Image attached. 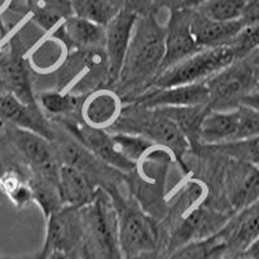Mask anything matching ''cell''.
<instances>
[{
  "mask_svg": "<svg viewBox=\"0 0 259 259\" xmlns=\"http://www.w3.org/2000/svg\"><path fill=\"white\" fill-rule=\"evenodd\" d=\"M245 60L250 64V66L256 71V73H259V46L253 51V52L249 53V55L245 57Z\"/></svg>",
  "mask_w": 259,
  "mask_h": 259,
  "instance_id": "d590c367",
  "label": "cell"
},
{
  "mask_svg": "<svg viewBox=\"0 0 259 259\" xmlns=\"http://www.w3.org/2000/svg\"><path fill=\"white\" fill-rule=\"evenodd\" d=\"M240 104H244V105L251 106L254 109L259 110V87L256 85L253 91H250L247 95H245L241 99Z\"/></svg>",
  "mask_w": 259,
  "mask_h": 259,
  "instance_id": "d6a6232c",
  "label": "cell"
},
{
  "mask_svg": "<svg viewBox=\"0 0 259 259\" xmlns=\"http://www.w3.org/2000/svg\"><path fill=\"white\" fill-rule=\"evenodd\" d=\"M124 259H165V253L162 250H152L145 251L142 254H136V255L128 256Z\"/></svg>",
  "mask_w": 259,
  "mask_h": 259,
  "instance_id": "836d02e7",
  "label": "cell"
},
{
  "mask_svg": "<svg viewBox=\"0 0 259 259\" xmlns=\"http://www.w3.org/2000/svg\"><path fill=\"white\" fill-rule=\"evenodd\" d=\"M57 187L62 205L79 209L94 201L99 189L89 175L68 165L60 166Z\"/></svg>",
  "mask_w": 259,
  "mask_h": 259,
  "instance_id": "2e32d148",
  "label": "cell"
},
{
  "mask_svg": "<svg viewBox=\"0 0 259 259\" xmlns=\"http://www.w3.org/2000/svg\"><path fill=\"white\" fill-rule=\"evenodd\" d=\"M236 108L239 113V128L235 140L259 135V110L244 104H239Z\"/></svg>",
  "mask_w": 259,
  "mask_h": 259,
  "instance_id": "83f0119b",
  "label": "cell"
},
{
  "mask_svg": "<svg viewBox=\"0 0 259 259\" xmlns=\"http://www.w3.org/2000/svg\"><path fill=\"white\" fill-rule=\"evenodd\" d=\"M256 85L259 87V73H258V75H256Z\"/></svg>",
  "mask_w": 259,
  "mask_h": 259,
  "instance_id": "b9f144b4",
  "label": "cell"
},
{
  "mask_svg": "<svg viewBox=\"0 0 259 259\" xmlns=\"http://www.w3.org/2000/svg\"><path fill=\"white\" fill-rule=\"evenodd\" d=\"M61 34L70 45L85 50L104 47L105 43V26L75 15L65 21Z\"/></svg>",
  "mask_w": 259,
  "mask_h": 259,
  "instance_id": "ffe728a7",
  "label": "cell"
},
{
  "mask_svg": "<svg viewBox=\"0 0 259 259\" xmlns=\"http://www.w3.org/2000/svg\"><path fill=\"white\" fill-rule=\"evenodd\" d=\"M221 233L226 242V255L244 253L247 245L259 236V200L226 223Z\"/></svg>",
  "mask_w": 259,
  "mask_h": 259,
  "instance_id": "5bb4252c",
  "label": "cell"
},
{
  "mask_svg": "<svg viewBox=\"0 0 259 259\" xmlns=\"http://www.w3.org/2000/svg\"><path fill=\"white\" fill-rule=\"evenodd\" d=\"M210 147L221 153L232 157L233 159L259 166V135Z\"/></svg>",
  "mask_w": 259,
  "mask_h": 259,
  "instance_id": "cb8c5ba5",
  "label": "cell"
},
{
  "mask_svg": "<svg viewBox=\"0 0 259 259\" xmlns=\"http://www.w3.org/2000/svg\"><path fill=\"white\" fill-rule=\"evenodd\" d=\"M0 259H3V255H2V254H0Z\"/></svg>",
  "mask_w": 259,
  "mask_h": 259,
  "instance_id": "ee69618b",
  "label": "cell"
},
{
  "mask_svg": "<svg viewBox=\"0 0 259 259\" xmlns=\"http://www.w3.org/2000/svg\"><path fill=\"white\" fill-rule=\"evenodd\" d=\"M193 12V9H171L168 24L166 26L165 56L159 71L170 68L171 65L187 59L201 50L194 40L191 30Z\"/></svg>",
  "mask_w": 259,
  "mask_h": 259,
  "instance_id": "9c48e42d",
  "label": "cell"
},
{
  "mask_svg": "<svg viewBox=\"0 0 259 259\" xmlns=\"http://www.w3.org/2000/svg\"><path fill=\"white\" fill-rule=\"evenodd\" d=\"M9 39H11V32H9L8 26L4 22L3 17L0 16V57L3 56L4 52L8 48Z\"/></svg>",
  "mask_w": 259,
  "mask_h": 259,
  "instance_id": "1f68e13d",
  "label": "cell"
},
{
  "mask_svg": "<svg viewBox=\"0 0 259 259\" xmlns=\"http://www.w3.org/2000/svg\"><path fill=\"white\" fill-rule=\"evenodd\" d=\"M74 15L105 26L119 9L113 0H70Z\"/></svg>",
  "mask_w": 259,
  "mask_h": 259,
  "instance_id": "603a6c76",
  "label": "cell"
},
{
  "mask_svg": "<svg viewBox=\"0 0 259 259\" xmlns=\"http://www.w3.org/2000/svg\"><path fill=\"white\" fill-rule=\"evenodd\" d=\"M239 128L237 108L227 110H210L201 122L198 142L217 145L233 142Z\"/></svg>",
  "mask_w": 259,
  "mask_h": 259,
  "instance_id": "d6986e66",
  "label": "cell"
},
{
  "mask_svg": "<svg viewBox=\"0 0 259 259\" xmlns=\"http://www.w3.org/2000/svg\"><path fill=\"white\" fill-rule=\"evenodd\" d=\"M27 7L32 21L47 32H62L65 21L74 15L70 0H32Z\"/></svg>",
  "mask_w": 259,
  "mask_h": 259,
  "instance_id": "44dd1931",
  "label": "cell"
},
{
  "mask_svg": "<svg viewBox=\"0 0 259 259\" xmlns=\"http://www.w3.org/2000/svg\"><path fill=\"white\" fill-rule=\"evenodd\" d=\"M174 122L184 134L188 142H198V131L203 117L211 110L209 104L191 106H167L156 108Z\"/></svg>",
  "mask_w": 259,
  "mask_h": 259,
  "instance_id": "7402d4cb",
  "label": "cell"
},
{
  "mask_svg": "<svg viewBox=\"0 0 259 259\" xmlns=\"http://www.w3.org/2000/svg\"><path fill=\"white\" fill-rule=\"evenodd\" d=\"M25 3H26V6H30V4H31V2L32 0H24Z\"/></svg>",
  "mask_w": 259,
  "mask_h": 259,
  "instance_id": "60d3db41",
  "label": "cell"
},
{
  "mask_svg": "<svg viewBox=\"0 0 259 259\" xmlns=\"http://www.w3.org/2000/svg\"><path fill=\"white\" fill-rule=\"evenodd\" d=\"M7 92H9L8 87H7L6 82H4V80L2 79V78H0V95H2V94H7Z\"/></svg>",
  "mask_w": 259,
  "mask_h": 259,
  "instance_id": "ab89813d",
  "label": "cell"
},
{
  "mask_svg": "<svg viewBox=\"0 0 259 259\" xmlns=\"http://www.w3.org/2000/svg\"><path fill=\"white\" fill-rule=\"evenodd\" d=\"M256 73L245 59L236 60L230 66L206 80L211 110L232 109L242 97L256 87Z\"/></svg>",
  "mask_w": 259,
  "mask_h": 259,
  "instance_id": "52a82bcc",
  "label": "cell"
},
{
  "mask_svg": "<svg viewBox=\"0 0 259 259\" xmlns=\"http://www.w3.org/2000/svg\"><path fill=\"white\" fill-rule=\"evenodd\" d=\"M83 247V224L79 207L62 206L46 218V237L41 250L61 251L77 259Z\"/></svg>",
  "mask_w": 259,
  "mask_h": 259,
  "instance_id": "ba28073f",
  "label": "cell"
},
{
  "mask_svg": "<svg viewBox=\"0 0 259 259\" xmlns=\"http://www.w3.org/2000/svg\"><path fill=\"white\" fill-rule=\"evenodd\" d=\"M138 15L119 9L117 15L105 25V48L108 71L113 80H118L128 50Z\"/></svg>",
  "mask_w": 259,
  "mask_h": 259,
  "instance_id": "8fae6325",
  "label": "cell"
},
{
  "mask_svg": "<svg viewBox=\"0 0 259 259\" xmlns=\"http://www.w3.org/2000/svg\"><path fill=\"white\" fill-rule=\"evenodd\" d=\"M118 9H126L138 16L154 11V0H113Z\"/></svg>",
  "mask_w": 259,
  "mask_h": 259,
  "instance_id": "f1b7e54d",
  "label": "cell"
},
{
  "mask_svg": "<svg viewBox=\"0 0 259 259\" xmlns=\"http://www.w3.org/2000/svg\"><path fill=\"white\" fill-rule=\"evenodd\" d=\"M258 167H259V166H258Z\"/></svg>",
  "mask_w": 259,
  "mask_h": 259,
  "instance_id": "f6af8a7d",
  "label": "cell"
},
{
  "mask_svg": "<svg viewBox=\"0 0 259 259\" xmlns=\"http://www.w3.org/2000/svg\"><path fill=\"white\" fill-rule=\"evenodd\" d=\"M0 128H3V123L2 122H0Z\"/></svg>",
  "mask_w": 259,
  "mask_h": 259,
  "instance_id": "7bdbcfd3",
  "label": "cell"
},
{
  "mask_svg": "<svg viewBox=\"0 0 259 259\" xmlns=\"http://www.w3.org/2000/svg\"><path fill=\"white\" fill-rule=\"evenodd\" d=\"M118 218V235L124 258L145 251L162 250L161 230L153 217L136 205L112 197Z\"/></svg>",
  "mask_w": 259,
  "mask_h": 259,
  "instance_id": "5b68a950",
  "label": "cell"
},
{
  "mask_svg": "<svg viewBox=\"0 0 259 259\" xmlns=\"http://www.w3.org/2000/svg\"><path fill=\"white\" fill-rule=\"evenodd\" d=\"M242 26L244 25L240 20L217 21L198 11H194L191 21L192 34L200 48L230 45Z\"/></svg>",
  "mask_w": 259,
  "mask_h": 259,
  "instance_id": "9a60e30c",
  "label": "cell"
},
{
  "mask_svg": "<svg viewBox=\"0 0 259 259\" xmlns=\"http://www.w3.org/2000/svg\"><path fill=\"white\" fill-rule=\"evenodd\" d=\"M83 246L94 259H123L118 218L109 192L97 189L94 201L80 207Z\"/></svg>",
  "mask_w": 259,
  "mask_h": 259,
  "instance_id": "7a4b0ae2",
  "label": "cell"
},
{
  "mask_svg": "<svg viewBox=\"0 0 259 259\" xmlns=\"http://www.w3.org/2000/svg\"><path fill=\"white\" fill-rule=\"evenodd\" d=\"M136 104L149 109L209 104V89L205 82L174 85L167 89H154L153 91L136 99Z\"/></svg>",
  "mask_w": 259,
  "mask_h": 259,
  "instance_id": "4fadbf2b",
  "label": "cell"
},
{
  "mask_svg": "<svg viewBox=\"0 0 259 259\" xmlns=\"http://www.w3.org/2000/svg\"><path fill=\"white\" fill-rule=\"evenodd\" d=\"M47 258V254L41 250V247L39 250L32 251L29 254H22V255H11V256H4L3 259H46Z\"/></svg>",
  "mask_w": 259,
  "mask_h": 259,
  "instance_id": "e575fe53",
  "label": "cell"
},
{
  "mask_svg": "<svg viewBox=\"0 0 259 259\" xmlns=\"http://www.w3.org/2000/svg\"><path fill=\"white\" fill-rule=\"evenodd\" d=\"M249 0H207L198 11L202 15L217 21H237Z\"/></svg>",
  "mask_w": 259,
  "mask_h": 259,
  "instance_id": "d4e9b609",
  "label": "cell"
},
{
  "mask_svg": "<svg viewBox=\"0 0 259 259\" xmlns=\"http://www.w3.org/2000/svg\"><path fill=\"white\" fill-rule=\"evenodd\" d=\"M121 112V99L114 92L106 90L94 92L82 104L83 121L94 128H110Z\"/></svg>",
  "mask_w": 259,
  "mask_h": 259,
  "instance_id": "e0dca14e",
  "label": "cell"
},
{
  "mask_svg": "<svg viewBox=\"0 0 259 259\" xmlns=\"http://www.w3.org/2000/svg\"><path fill=\"white\" fill-rule=\"evenodd\" d=\"M207 0H167L166 6L170 7V9H196L200 8Z\"/></svg>",
  "mask_w": 259,
  "mask_h": 259,
  "instance_id": "4dcf8cb0",
  "label": "cell"
},
{
  "mask_svg": "<svg viewBox=\"0 0 259 259\" xmlns=\"http://www.w3.org/2000/svg\"><path fill=\"white\" fill-rule=\"evenodd\" d=\"M46 259H70L66 254L61 253V251H51L47 254V258Z\"/></svg>",
  "mask_w": 259,
  "mask_h": 259,
  "instance_id": "8d00e7d4",
  "label": "cell"
},
{
  "mask_svg": "<svg viewBox=\"0 0 259 259\" xmlns=\"http://www.w3.org/2000/svg\"><path fill=\"white\" fill-rule=\"evenodd\" d=\"M3 130L21 161L30 168L31 177L59 184V161L50 140L12 124H4Z\"/></svg>",
  "mask_w": 259,
  "mask_h": 259,
  "instance_id": "8992f818",
  "label": "cell"
},
{
  "mask_svg": "<svg viewBox=\"0 0 259 259\" xmlns=\"http://www.w3.org/2000/svg\"><path fill=\"white\" fill-rule=\"evenodd\" d=\"M0 122L21 127L43 136L50 142L55 140V133L38 104H25L11 92L0 95Z\"/></svg>",
  "mask_w": 259,
  "mask_h": 259,
  "instance_id": "7c38bea8",
  "label": "cell"
},
{
  "mask_svg": "<svg viewBox=\"0 0 259 259\" xmlns=\"http://www.w3.org/2000/svg\"><path fill=\"white\" fill-rule=\"evenodd\" d=\"M236 61L235 53L228 45L201 48L187 59L159 71L153 78V89L206 82L209 78Z\"/></svg>",
  "mask_w": 259,
  "mask_h": 259,
  "instance_id": "277c9868",
  "label": "cell"
},
{
  "mask_svg": "<svg viewBox=\"0 0 259 259\" xmlns=\"http://www.w3.org/2000/svg\"><path fill=\"white\" fill-rule=\"evenodd\" d=\"M0 78L6 82L9 92L25 104H36L31 79L25 59L24 46L17 36H11L8 48L0 57Z\"/></svg>",
  "mask_w": 259,
  "mask_h": 259,
  "instance_id": "30bf717a",
  "label": "cell"
},
{
  "mask_svg": "<svg viewBox=\"0 0 259 259\" xmlns=\"http://www.w3.org/2000/svg\"><path fill=\"white\" fill-rule=\"evenodd\" d=\"M110 128L115 133H126L143 136L154 145L172 152L178 159L188 148V140L179 127L158 109H149L136 104L133 109H122Z\"/></svg>",
  "mask_w": 259,
  "mask_h": 259,
  "instance_id": "3957f363",
  "label": "cell"
},
{
  "mask_svg": "<svg viewBox=\"0 0 259 259\" xmlns=\"http://www.w3.org/2000/svg\"><path fill=\"white\" fill-rule=\"evenodd\" d=\"M166 27L157 21L156 12L138 16L133 36L119 73V83L135 87L154 78L165 56Z\"/></svg>",
  "mask_w": 259,
  "mask_h": 259,
  "instance_id": "6da1fadb",
  "label": "cell"
},
{
  "mask_svg": "<svg viewBox=\"0 0 259 259\" xmlns=\"http://www.w3.org/2000/svg\"><path fill=\"white\" fill-rule=\"evenodd\" d=\"M237 162L228 179V194L233 209L242 210L259 200V167L247 162Z\"/></svg>",
  "mask_w": 259,
  "mask_h": 259,
  "instance_id": "ac0fdd59",
  "label": "cell"
},
{
  "mask_svg": "<svg viewBox=\"0 0 259 259\" xmlns=\"http://www.w3.org/2000/svg\"><path fill=\"white\" fill-rule=\"evenodd\" d=\"M41 108L52 115H68L77 109L79 97L69 92L47 91L39 95Z\"/></svg>",
  "mask_w": 259,
  "mask_h": 259,
  "instance_id": "484cf974",
  "label": "cell"
},
{
  "mask_svg": "<svg viewBox=\"0 0 259 259\" xmlns=\"http://www.w3.org/2000/svg\"><path fill=\"white\" fill-rule=\"evenodd\" d=\"M240 21L244 26L259 24V0H249Z\"/></svg>",
  "mask_w": 259,
  "mask_h": 259,
  "instance_id": "f546056e",
  "label": "cell"
},
{
  "mask_svg": "<svg viewBox=\"0 0 259 259\" xmlns=\"http://www.w3.org/2000/svg\"><path fill=\"white\" fill-rule=\"evenodd\" d=\"M77 259H94V258H92V256L90 255L89 251L85 250L84 246H83V247H82V250H80L79 255H78V258H77Z\"/></svg>",
  "mask_w": 259,
  "mask_h": 259,
  "instance_id": "f35d334b",
  "label": "cell"
},
{
  "mask_svg": "<svg viewBox=\"0 0 259 259\" xmlns=\"http://www.w3.org/2000/svg\"><path fill=\"white\" fill-rule=\"evenodd\" d=\"M12 3L13 0H0V16L3 12H6L7 9L12 7Z\"/></svg>",
  "mask_w": 259,
  "mask_h": 259,
  "instance_id": "74e56055",
  "label": "cell"
},
{
  "mask_svg": "<svg viewBox=\"0 0 259 259\" xmlns=\"http://www.w3.org/2000/svg\"><path fill=\"white\" fill-rule=\"evenodd\" d=\"M228 46L232 48L236 60L245 59L259 46V24L242 26Z\"/></svg>",
  "mask_w": 259,
  "mask_h": 259,
  "instance_id": "4316f807",
  "label": "cell"
}]
</instances>
